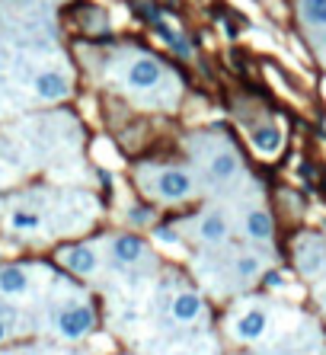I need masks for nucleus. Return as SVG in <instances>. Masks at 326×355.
<instances>
[{
  "mask_svg": "<svg viewBox=\"0 0 326 355\" xmlns=\"http://www.w3.org/2000/svg\"><path fill=\"white\" fill-rule=\"evenodd\" d=\"M157 192L163 198H170V202L186 198L192 192V176H189L186 170H167V173L157 176Z\"/></svg>",
  "mask_w": 326,
  "mask_h": 355,
  "instance_id": "obj_1",
  "label": "nucleus"
},
{
  "mask_svg": "<svg viewBox=\"0 0 326 355\" xmlns=\"http://www.w3.org/2000/svg\"><path fill=\"white\" fill-rule=\"evenodd\" d=\"M58 327H61V333H65L67 339H80L86 333V330L93 327V310L90 308H67L61 317H58Z\"/></svg>",
  "mask_w": 326,
  "mask_h": 355,
  "instance_id": "obj_2",
  "label": "nucleus"
},
{
  "mask_svg": "<svg viewBox=\"0 0 326 355\" xmlns=\"http://www.w3.org/2000/svg\"><path fill=\"white\" fill-rule=\"evenodd\" d=\"M157 80H160V65L154 61V58H141V61H135V65L128 67V84L131 87L148 90V87H154Z\"/></svg>",
  "mask_w": 326,
  "mask_h": 355,
  "instance_id": "obj_3",
  "label": "nucleus"
},
{
  "mask_svg": "<svg viewBox=\"0 0 326 355\" xmlns=\"http://www.w3.org/2000/svg\"><path fill=\"white\" fill-rule=\"evenodd\" d=\"M36 93L42 100H61V96H67V77L58 74V71H48L36 80Z\"/></svg>",
  "mask_w": 326,
  "mask_h": 355,
  "instance_id": "obj_4",
  "label": "nucleus"
},
{
  "mask_svg": "<svg viewBox=\"0 0 326 355\" xmlns=\"http://www.w3.org/2000/svg\"><path fill=\"white\" fill-rule=\"evenodd\" d=\"M237 157H233V150H218L215 157H211V167H208V173H211V179L215 183H227L231 176H237Z\"/></svg>",
  "mask_w": 326,
  "mask_h": 355,
  "instance_id": "obj_5",
  "label": "nucleus"
},
{
  "mask_svg": "<svg viewBox=\"0 0 326 355\" xmlns=\"http://www.w3.org/2000/svg\"><path fill=\"white\" fill-rule=\"evenodd\" d=\"M253 144L262 154H275L281 148V131L275 125H259V128H253Z\"/></svg>",
  "mask_w": 326,
  "mask_h": 355,
  "instance_id": "obj_6",
  "label": "nucleus"
},
{
  "mask_svg": "<svg viewBox=\"0 0 326 355\" xmlns=\"http://www.w3.org/2000/svg\"><path fill=\"white\" fill-rule=\"evenodd\" d=\"M198 310H202V301H198V295H192V291H183V295H176V301H173V317L183 320V323L196 320Z\"/></svg>",
  "mask_w": 326,
  "mask_h": 355,
  "instance_id": "obj_7",
  "label": "nucleus"
},
{
  "mask_svg": "<svg viewBox=\"0 0 326 355\" xmlns=\"http://www.w3.org/2000/svg\"><path fill=\"white\" fill-rule=\"evenodd\" d=\"M262 330H266V314L262 310H250L237 320V336L240 339H259Z\"/></svg>",
  "mask_w": 326,
  "mask_h": 355,
  "instance_id": "obj_8",
  "label": "nucleus"
},
{
  "mask_svg": "<svg viewBox=\"0 0 326 355\" xmlns=\"http://www.w3.org/2000/svg\"><path fill=\"white\" fill-rule=\"evenodd\" d=\"M198 234H202V240H208V243L224 240V237H227V218L218 215V211H215V215H208V218H202Z\"/></svg>",
  "mask_w": 326,
  "mask_h": 355,
  "instance_id": "obj_9",
  "label": "nucleus"
},
{
  "mask_svg": "<svg viewBox=\"0 0 326 355\" xmlns=\"http://www.w3.org/2000/svg\"><path fill=\"white\" fill-rule=\"evenodd\" d=\"M67 266L74 272H84V275H90V272L96 269V256L90 247H74V250L67 253Z\"/></svg>",
  "mask_w": 326,
  "mask_h": 355,
  "instance_id": "obj_10",
  "label": "nucleus"
},
{
  "mask_svg": "<svg viewBox=\"0 0 326 355\" xmlns=\"http://www.w3.org/2000/svg\"><path fill=\"white\" fill-rule=\"evenodd\" d=\"M246 231H250V237H256V240H269L272 218L266 215V211H250V215H246Z\"/></svg>",
  "mask_w": 326,
  "mask_h": 355,
  "instance_id": "obj_11",
  "label": "nucleus"
},
{
  "mask_svg": "<svg viewBox=\"0 0 326 355\" xmlns=\"http://www.w3.org/2000/svg\"><path fill=\"white\" fill-rule=\"evenodd\" d=\"M112 250H115V256H119L121 262H135L144 253V243L138 240V237H119V240L112 243Z\"/></svg>",
  "mask_w": 326,
  "mask_h": 355,
  "instance_id": "obj_12",
  "label": "nucleus"
},
{
  "mask_svg": "<svg viewBox=\"0 0 326 355\" xmlns=\"http://www.w3.org/2000/svg\"><path fill=\"white\" fill-rule=\"evenodd\" d=\"M301 16L307 19L310 26L323 29L326 26V0H301Z\"/></svg>",
  "mask_w": 326,
  "mask_h": 355,
  "instance_id": "obj_13",
  "label": "nucleus"
},
{
  "mask_svg": "<svg viewBox=\"0 0 326 355\" xmlns=\"http://www.w3.org/2000/svg\"><path fill=\"white\" fill-rule=\"evenodd\" d=\"M0 291L3 295H19V291H26V275H23V269H3L0 272Z\"/></svg>",
  "mask_w": 326,
  "mask_h": 355,
  "instance_id": "obj_14",
  "label": "nucleus"
},
{
  "mask_svg": "<svg viewBox=\"0 0 326 355\" xmlns=\"http://www.w3.org/2000/svg\"><path fill=\"white\" fill-rule=\"evenodd\" d=\"M13 227L32 231V227H38V215H32V211H16V215H13Z\"/></svg>",
  "mask_w": 326,
  "mask_h": 355,
  "instance_id": "obj_15",
  "label": "nucleus"
},
{
  "mask_svg": "<svg viewBox=\"0 0 326 355\" xmlns=\"http://www.w3.org/2000/svg\"><path fill=\"white\" fill-rule=\"evenodd\" d=\"M237 272H240L243 279H250V275H256V272H259V260H253V256H246V260L237 262Z\"/></svg>",
  "mask_w": 326,
  "mask_h": 355,
  "instance_id": "obj_16",
  "label": "nucleus"
},
{
  "mask_svg": "<svg viewBox=\"0 0 326 355\" xmlns=\"http://www.w3.org/2000/svg\"><path fill=\"white\" fill-rule=\"evenodd\" d=\"M131 221H135V225H144V221H148V211H144V208H135V211H131Z\"/></svg>",
  "mask_w": 326,
  "mask_h": 355,
  "instance_id": "obj_17",
  "label": "nucleus"
},
{
  "mask_svg": "<svg viewBox=\"0 0 326 355\" xmlns=\"http://www.w3.org/2000/svg\"><path fill=\"white\" fill-rule=\"evenodd\" d=\"M3 336H7V327H3V323H0V339H3Z\"/></svg>",
  "mask_w": 326,
  "mask_h": 355,
  "instance_id": "obj_18",
  "label": "nucleus"
}]
</instances>
